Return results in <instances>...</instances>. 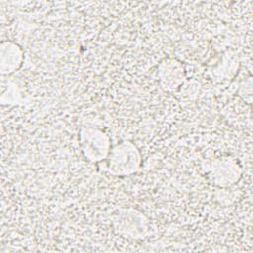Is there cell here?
<instances>
[{
	"mask_svg": "<svg viewBox=\"0 0 253 253\" xmlns=\"http://www.w3.org/2000/svg\"><path fill=\"white\" fill-rule=\"evenodd\" d=\"M140 154L128 141L116 145L109 153V171L114 175H129L138 170Z\"/></svg>",
	"mask_w": 253,
	"mask_h": 253,
	"instance_id": "6da1fadb",
	"label": "cell"
},
{
	"mask_svg": "<svg viewBox=\"0 0 253 253\" xmlns=\"http://www.w3.org/2000/svg\"><path fill=\"white\" fill-rule=\"evenodd\" d=\"M81 149L87 159L97 162L110 153L109 137L97 128H83L80 132Z\"/></svg>",
	"mask_w": 253,
	"mask_h": 253,
	"instance_id": "7a4b0ae2",
	"label": "cell"
},
{
	"mask_svg": "<svg viewBox=\"0 0 253 253\" xmlns=\"http://www.w3.org/2000/svg\"><path fill=\"white\" fill-rule=\"evenodd\" d=\"M241 170L237 163L232 159L222 158L215 160L210 170L211 181L219 186L226 187L234 184L240 177Z\"/></svg>",
	"mask_w": 253,
	"mask_h": 253,
	"instance_id": "3957f363",
	"label": "cell"
},
{
	"mask_svg": "<svg viewBox=\"0 0 253 253\" xmlns=\"http://www.w3.org/2000/svg\"><path fill=\"white\" fill-rule=\"evenodd\" d=\"M145 217L140 212H137L135 210H125L122 212H119L115 219L116 228L121 233L129 236H135V238L136 236L143 235L145 233Z\"/></svg>",
	"mask_w": 253,
	"mask_h": 253,
	"instance_id": "277c9868",
	"label": "cell"
},
{
	"mask_svg": "<svg viewBox=\"0 0 253 253\" xmlns=\"http://www.w3.org/2000/svg\"><path fill=\"white\" fill-rule=\"evenodd\" d=\"M159 78L165 90H176L184 80V70L174 59H165L159 66Z\"/></svg>",
	"mask_w": 253,
	"mask_h": 253,
	"instance_id": "5b68a950",
	"label": "cell"
},
{
	"mask_svg": "<svg viewBox=\"0 0 253 253\" xmlns=\"http://www.w3.org/2000/svg\"><path fill=\"white\" fill-rule=\"evenodd\" d=\"M23 61V51L21 47L12 42L1 43V72L11 74L16 71Z\"/></svg>",
	"mask_w": 253,
	"mask_h": 253,
	"instance_id": "8992f818",
	"label": "cell"
}]
</instances>
